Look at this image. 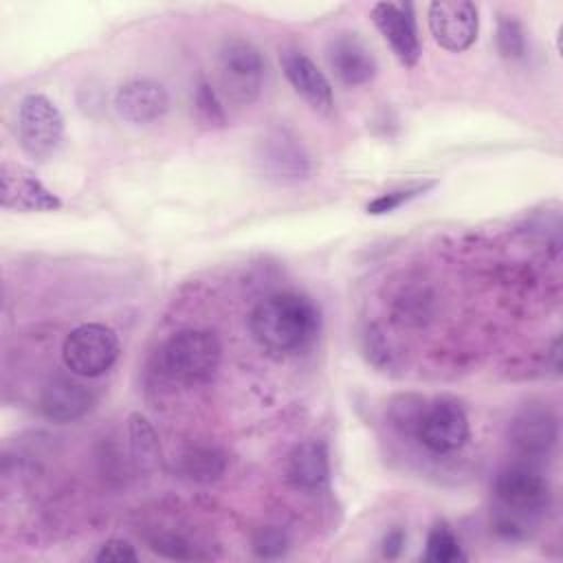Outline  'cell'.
Returning <instances> with one entry per match:
<instances>
[{
  "mask_svg": "<svg viewBox=\"0 0 563 563\" xmlns=\"http://www.w3.org/2000/svg\"><path fill=\"white\" fill-rule=\"evenodd\" d=\"M64 139V119L57 106L44 95H26L18 108V141L24 154L44 161Z\"/></svg>",
  "mask_w": 563,
  "mask_h": 563,
  "instance_id": "cell-6",
  "label": "cell"
},
{
  "mask_svg": "<svg viewBox=\"0 0 563 563\" xmlns=\"http://www.w3.org/2000/svg\"><path fill=\"white\" fill-rule=\"evenodd\" d=\"M282 70L292 90L317 112H328L334 103L332 86L323 70L301 51L286 48L279 55Z\"/></svg>",
  "mask_w": 563,
  "mask_h": 563,
  "instance_id": "cell-14",
  "label": "cell"
},
{
  "mask_svg": "<svg viewBox=\"0 0 563 563\" xmlns=\"http://www.w3.org/2000/svg\"><path fill=\"white\" fill-rule=\"evenodd\" d=\"M286 477L299 490H321L330 479L328 446L321 440H303L286 460Z\"/></svg>",
  "mask_w": 563,
  "mask_h": 563,
  "instance_id": "cell-17",
  "label": "cell"
},
{
  "mask_svg": "<svg viewBox=\"0 0 563 563\" xmlns=\"http://www.w3.org/2000/svg\"><path fill=\"white\" fill-rule=\"evenodd\" d=\"M429 187H433V183H422V185H413V187H407V189H396V191L380 194L378 198H374L372 202H367L365 211L372 213V216L391 213V211H396L398 207H402L405 202H409V200H413L416 196L424 194Z\"/></svg>",
  "mask_w": 563,
  "mask_h": 563,
  "instance_id": "cell-23",
  "label": "cell"
},
{
  "mask_svg": "<svg viewBox=\"0 0 563 563\" xmlns=\"http://www.w3.org/2000/svg\"><path fill=\"white\" fill-rule=\"evenodd\" d=\"M222 345L211 330H180L158 350V369L165 378L183 385L211 378L220 365Z\"/></svg>",
  "mask_w": 563,
  "mask_h": 563,
  "instance_id": "cell-3",
  "label": "cell"
},
{
  "mask_svg": "<svg viewBox=\"0 0 563 563\" xmlns=\"http://www.w3.org/2000/svg\"><path fill=\"white\" fill-rule=\"evenodd\" d=\"M257 163L266 178L277 183H297L310 174V158L306 150L286 130H275L260 141Z\"/></svg>",
  "mask_w": 563,
  "mask_h": 563,
  "instance_id": "cell-11",
  "label": "cell"
},
{
  "mask_svg": "<svg viewBox=\"0 0 563 563\" xmlns=\"http://www.w3.org/2000/svg\"><path fill=\"white\" fill-rule=\"evenodd\" d=\"M227 466L224 455L213 446L189 449L180 457V473L194 482H211L222 475Z\"/></svg>",
  "mask_w": 563,
  "mask_h": 563,
  "instance_id": "cell-19",
  "label": "cell"
},
{
  "mask_svg": "<svg viewBox=\"0 0 563 563\" xmlns=\"http://www.w3.org/2000/svg\"><path fill=\"white\" fill-rule=\"evenodd\" d=\"M196 112L202 119V123L207 125H224V110L216 97V92L211 90V86L207 81H200L196 88Z\"/></svg>",
  "mask_w": 563,
  "mask_h": 563,
  "instance_id": "cell-25",
  "label": "cell"
},
{
  "mask_svg": "<svg viewBox=\"0 0 563 563\" xmlns=\"http://www.w3.org/2000/svg\"><path fill=\"white\" fill-rule=\"evenodd\" d=\"M152 550L163 554V556H169V559H191L194 552L189 550V545L185 541H180L178 537H156L152 541Z\"/></svg>",
  "mask_w": 563,
  "mask_h": 563,
  "instance_id": "cell-27",
  "label": "cell"
},
{
  "mask_svg": "<svg viewBox=\"0 0 563 563\" xmlns=\"http://www.w3.org/2000/svg\"><path fill=\"white\" fill-rule=\"evenodd\" d=\"M253 550L257 556H264V559L282 556L288 550V537L284 530H279L275 526L260 528L253 537Z\"/></svg>",
  "mask_w": 563,
  "mask_h": 563,
  "instance_id": "cell-24",
  "label": "cell"
},
{
  "mask_svg": "<svg viewBox=\"0 0 563 563\" xmlns=\"http://www.w3.org/2000/svg\"><path fill=\"white\" fill-rule=\"evenodd\" d=\"M493 493L497 501L495 530L506 539L521 537L526 526L550 504V484L530 464L501 468L495 477Z\"/></svg>",
  "mask_w": 563,
  "mask_h": 563,
  "instance_id": "cell-2",
  "label": "cell"
},
{
  "mask_svg": "<svg viewBox=\"0 0 563 563\" xmlns=\"http://www.w3.org/2000/svg\"><path fill=\"white\" fill-rule=\"evenodd\" d=\"M218 79L231 101H255L264 81V57L257 46L244 37L224 40L218 51Z\"/></svg>",
  "mask_w": 563,
  "mask_h": 563,
  "instance_id": "cell-4",
  "label": "cell"
},
{
  "mask_svg": "<svg viewBox=\"0 0 563 563\" xmlns=\"http://www.w3.org/2000/svg\"><path fill=\"white\" fill-rule=\"evenodd\" d=\"M424 405H427V400L416 396V394L396 396L391 400V405H389V420H391V424L398 431H402V433L416 435V429H418V422H420Z\"/></svg>",
  "mask_w": 563,
  "mask_h": 563,
  "instance_id": "cell-22",
  "label": "cell"
},
{
  "mask_svg": "<svg viewBox=\"0 0 563 563\" xmlns=\"http://www.w3.org/2000/svg\"><path fill=\"white\" fill-rule=\"evenodd\" d=\"M556 440L559 422L548 407H526L510 424V442L526 457L548 455Z\"/></svg>",
  "mask_w": 563,
  "mask_h": 563,
  "instance_id": "cell-16",
  "label": "cell"
},
{
  "mask_svg": "<svg viewBox=\"0 0 563 563\" xmlns=\"http://www.w3.org/2000/svg\"><path fill=\"white\" fill-rule=\"evenodd\" d=\"M325 57L334 77L350 88L372 81L378 68L369 46L350 31H341L330 37L325 46Z\"/></svg>",
  "mask_w": 563,
  "mask_h": 563,
  "instance_id": "cell-12",
  "label": "cell"
},
{
  "mask_svg": "<svg viewBox=\"0 0 563 563\" xmlns=\"http://www.w3.org/2000/svg\"><path fill=\"white\" fill-rule=\"evenodd\" d=\"M92 405L95 394L86 385L66 376H57L46 383L37 398L40 413L55 424H66L84 418L92 409Z\"/></svg>",
  "mask_w": 563,
  "mask_h": 563,
  "instance_id": "cell-15",
  "label": "cell"
},
{
  "mask_svg": "<svg viewBox=\"0 0 563 563\" xmlns=\"http://www.w3.org/2000/svg\"><path fill=\"white\" fill-rule=\"evenodd\" d=\"M253 339L275 354H292L308 347L319 332L317 306L297 292L264 297L249 317Z\"/></svg>",
  "mask_w": 563,
  "mask_h": 563,
  "instance_id": "cell-1",
  "label": "cell"
},
{
  "mask_svg": "<svg viewBox=\"0 0 563 563\" xmlns=\"http://www.w3.org/2000/svg\"><path fill=\"white\" fill-rule=\"evenodd\" d=\"M139 554L134 552V548L123 541V539H110L106 541L99 552L95 554V561L99 563H125V561H136Z\"/></svg>",
  "mask_w": 563,
  "mask_h": 563,
  "instance_id": "cell-26",
  "label": "cell"
},
{
  "mask_svg": "<svg viewBox=\"0 0 563 563\" xmlns=\"http://www.w3.org/2000/svg\"><path fill=\"white\" fill-rule=\"evenodd\" d=\"M0 205L9 211L42 213L62 207V200L24 165L2 161L0 165Z\"/></svg>",
  "mask_w": 563,
  "mask_h": 563,
  "instance_id": "cell-8",
  "label": "cell"
},
{
  "mask_svg": "<svg viewBox=\"0 0 563 563\" xmlns=\"http://www.w3.org/2000/svg\"><path fill=\"white\" fill-rule=\"evenodd\" d=\"M121 345L112 328L103 323H84L70 330L62 345L64 365L84 378L106 374L119 358Z\"/></svg>",
  "mask_w": 563,
  "mask_h": 563,
  "instance_id": "cell-5",
  "label": "cell"
},
{
  "mask_svg": "<svg viewBox=\"0 0 563 563\" xmlns=\"http://www.w3.org/2000/svg\"><path fill=\"white\" fill-rule=\"evenodd\" d=\"M416 438L433 453H453L468 440V418L453 398H435L424 405Z\"/></svg>",
  "mask_w": 563,
  "mask_h": 563,
  "instance_id": "cell-7",
  "label": "cell"
},
{
  "mask_svg": "<svg viewBox=\"0 0 563 563\" xmlns=\"http://www.w3.org/2000/svg\"><path fill=\"white\" fill-rule=\"evenodd\" d=\"M169 95L154 79H130L114 92L117 114L132 125H147L165 117Z\"/></svg>",
  "mask_w": 563,
  "mask_h": 563,
  "instance_id": "cell-13",
  "label": "cell"
},
{
  "mask_svg": "<svg viewBox=\"0 0 563 563\" xmlns=\"http://www.w3.org/2000/svg\"><path fill=\"white\" fill-rule=\"evenodd\" d=\"M429 29L444 51L462 53L477 40V7L468 0H435L429 4Z\"/></svg>",
  "mask_w": 563,
  "mask_h": 563,
  "instance_id": "cell-9",
  "label": "cell"
},
{
  "mask_svg": "<svg viewBox=\"0 0 563 563\" xmlns=\"http://www.w3.org/2000/svg\"><path fill=\"white\" fill-rule=\"evenodd\" d=\"M497 51L508 62L526 57V29L512 13H499L497 18Z\"/></svg>",
  "mask_w": 563,
  "mask_h": 563,
  "instance_id": "cell-21",
  "label": "cell"
},
{
  "mask_svg": "<svg viewBox=\"0 0 563 563\" xmlns=\"http://www.w3.org/2000/svg\"><path fill=\"white\" fill-rule=\"evenodd\" d=\"M466 554L453 530L446 523H435L427 534V552L424 561L429 563H457L464 561Z\"/></svg>",
  "mask_w": 563,
  "mask_h": 563,
  "instance_id": "cell-20",
  "label": "cell"
},
{
  "mask_svg": "<svg viewBox=\"0 0 563 563\" xmlns=\"http://www.w3.org/2000/svg\"><path fill=\"white\" fill-rule=\"evenodd\" d=\"M372 20L396 59L402 66H416L420 59V40L413 7L409 2H376L372 7Z\"/></svg>",
  "mask_w": 563,
  "mask_h": 563,
  "instance_id": "cell-10",
  "label": "cell"
},
{
  "mask_svg": "<svg viewBox=\"0 0 563 563\" xmlns=\"http://www.w3.org/2000/svg\"><path fill=\"white\" fill-rule=\"evenodd\" d=\"M402 545H405V532L400 528L389 530L383 539V556L396 559L402 552Z\"/></svg>",
  "mask_w": 563,
  "mask_h": 563,
  "instance_id": "cell-28",
  "label": "cell"
},
{
  "mask_svg": "<svg viewBox=\"0 0 563 563\" xmlns=\"http://www.w3.org/2000/svg\"><path fill=\"white\" fill-rule=\"evenodd\" d=\"M128 435H130V451L132 460L139 471H154L161 462V444L152 422L134 411L128 418Z\"/></svg>",
  "mask_w": 563,
  "mask_h": 563,
  "instance_id": "cell-18",
  "label": "cell"
}]
</instances>
